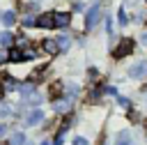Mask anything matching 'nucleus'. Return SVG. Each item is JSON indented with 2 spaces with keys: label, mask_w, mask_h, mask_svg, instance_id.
<instances>
[{
  "label": "nucleus",
  "mask_w": 147,
  "mask_h": 145,
  "mask_svg": "<svg viewBox=\"0 0 147 145\" xmlns=\"http://www.w3.org/2000/svg\"><path fill=\"white\" fill-rule=\"evenodd\" d=\"M131 51H133V39H122V41L115 46L113 55H115V58H124V55H129Z\"/></svg>",
  "instance_id": "obj_1"
},
{
  "label": "nucleus",
  "mask_w": 147,
  "mask_h": 145,
  "mask_svg": "<svg viewBox=\"0 0 147 145\" xmlns=\"http://www.w3.org/2000/svg\"><path fill=\"white\" fill-rule=\"evenodd\" d=\"M99 12H101V7H99V5H92V9H90L87 16H85V28H87V30L94 28V23L99 21Z\"/></svg>",
  "instance_id": "obj_2"
},
{
  "label": "nucleus",
  "mask_w": 147,
  "mask_h": 145,
  "mask_svg": "<svg viewBox=\"0 0 147 145\" xmlns=\"http://www.w3.org/2000/svg\"><path fill=\"white\" fill-rule=\"evenodd\" d=\"M53 23H55V28L69 25V14L67 12H53Z\"/></svg>",
  "instance_id": "obj_3"
},
{
  "label": "nucleus",
  "mask_w": 147,
  "mask_h": 145,
  "mask_svg": "<svg viewBox=\"0 0 147 145\" xmlns=\"http://www.w3.org/2000/svg\"><path fill=\"white\" fill-rule=\"evenodd\" d=\"M7 58H9V62H23V60H25V51L14 46V48L7 51Z\"/></svg>",
  "instance_id": "obj_4"
},
{
  "label": "nucleus",
  "mask_w": 147,
  "mask_h": 145,
  "mask_svg": "<svg viewBox=\"0 0 147 145\" xmlns=\"http://www.w3.org/2000/svg\"><path fill=\"white\" fill-rule=\"evenodd\" d=\"M41 120H44V113H41L39 108H34V110H30V113H28V117H25V124H28V127H32V124H39Z\"/></svg>",
  "instance_id": "obj_5"
},
{
  "label": "nucleus",
  "mask_w": 147,
  "mask_h": 145,
  "mask_svg": "<svg viewBox=\"0 0 147 145\" xmlns=\"http://www.w3.org/2000/svg\"><path fill=\"white\" fill-rule=\"evenodd\" d=\"M131 76H136V78H147V62L142 60V62L133 64V69H131Z\"/></svg>",
  "instance_id": "obj_6"
},
{
  "label": "nucleus",
  "mask_w": 147,
  "mask_h": 145,
  "mask_svg": "<svg viewBox=\"0 0 147 145\" xmlns=\"http://www.w3.org/2000/svg\"><path fill=\"white\" fill-rule=\"evenodd\" d=\"M37 25H39V28H55V23H53V12H51V14H41V16L37 18Z\"/></svg>",
  "instance_id": "obj_7"
},
{
  "label": "nucleus",
  "mask_w": 147,
  "mask_h": 145,
  "mask_svg": "<svg viewBox=\"0 0 147 145\" xmlns=\"http://www.w3.org/2000/svg\"><path fill=\"white\" fill-rule=\"evenodd\" d=\"M41 48L48 53V55H55L57 51H60V46H57V41H53V39H44V44H41Z\"/></svg>",
  "instance_id": "obj_8"
},
{
  "label": "nucleus",
  "mask_w": 147,
  "mask_h": 145,
  "mask_svg": "<svg viewBox=\"0 0 147 145\" xmlns=\"http://www.w3.org/2000/svg\"><path fill=\"white\" fill-rule=\"evenodd\" d=\"M69 104H71V99H57L55 101V110L57 113H67L69 110Z\"/></svg>",
  "instance_id": "obj_9"
},
{
  "label": "nucleus",
  "mask_w": 147,
  "mask_h": 145,
  "mask_svg": "<svg viewBox=\"0 0 147 145\" xmlns=\"http://www.w3.org/2000/svg\"><path fill=\"white\" fill-rule=\"evenodd\" d=\"M9 145H25V136H23V133H11Z\"/></svg>",
  "instance_id": "obj_10"
},
{
  "label": "nucleus",
  "mask_w": 147,
  "mask_h": 145,
  "mask_svg": "<svg viewBox=\"0 0 147 145\" xmlns=\"http://www.w3.org/2000/svg\"><path fill=\"white\" fill-rule=\"evenodd\" d=\"M117 145H133V143H131V133H129V131H122L119 138H117Z\"/></svg>",
  "instance_id": "obj_11"
},
{
  "label": "nucleus",
  "mask_w": 147,
  "mask_h": 145,
  "mask_svg": "<svg viewBox=\"0 0 147 145\" xmlns=\"http://www.w3.org/2000/svg\"><path fill=\"white\" fill-rule=\"evenodd\" d=\"M14 21H16V16H14V12H7V14L2 16V23H5V25H11Z\"/></svg>",
  "instance_id": "obj_12"
},
{
  "label": "nucleus",
  "mask_w": 147,
  "mask_h": 145,
  "mask_svg": "<svg viewBox=\"0 0 147 145\" xmlns=\"http://www.w3.org/2000/svg\"><path fill=\"white\" fill-rule=\"evenodd\" d=\"M0 41H2V46H9V44H11V32H5V35L0 37Z\"/></svg>",
  "instance_id": "obj_13"
},
{
  "label": "nucleus",
  "mask_w": 147,
  "mask_h": 145,
  "mask_svg": "<svg viewBox=\"0 0 147 145\" xmlns=\"http://www.w3.org/2000/svg\"><path fill=\"white\" fill-rule=\"evenodd\" d=\"M34 23H37V18H34V16H30V14L23 18V25H25V28H28V25H34Z\"/></svg>",
  "instance_id": "obj_14"
},
{
  "label": "nucleus",
  "mask_w": 147,
  "mask_h": 145,
  "mask_svg": "<svg viewBox=\"0 0 147 145\" xmlns=\"http://www.w3.org/2000/svg\"><path fill=\"white\" fill-rule=\"evenodd\" d=\"M2 87H5V90H16V83H14L11 78H7V81L2 83Z\"/></svg>",
  "instance_id": "obj_15"
},
{
  "label": "nucleus",
  "mask_w": 147,
  "mask_h": 145,
  "mask_svg": "<svg viewBox=\"0 0 147 145\" xmlns=\"http://www.w3.org/2000/svg\"><path fill=\"white\" fill-rule=\"evenodd\" d=\"M117 21H119V25H126V14H124L122 9L117 12Z\"/></svg>",
  "instance_id": "obj_16"
},
{
  "label": "nucleus",
  "mask_w": 147,
  "mask_h": 145,
  "mask_svg": "<svg viewBox=\"0 0 147 145\" xmlns=\"http://www.w3.org/2000/svg\"><path fill=\"white\" fill-rule=\"evenodd\" d=\"M57 46H60V48H67V46H69V37H60V39H57Z\"/></svg>",
  "instance_id": "obj_17"
},
{
  "label": "nucleus",
  "mask_w": 147,
  "mask_h": 145,
  "mask_svg": "<svg viewBox=\"0 0 147 145\" xmlns=\"http://www.w3.org/2000/svg\"><path fill=\"white\" fill-rule=\"evenodd\" d=\"M60 92H62V85H60V83H55V85L51 87V94H53V97H57Z\"/></svg>",
  "instance_id": "obj_18"
},
{
  "label": "nucleus",
  "mask_w": 147,
  "mask_h": 145,
  "mask_svg": "<svg viewBox=\"0 0 147 145\" xmlns=\"http://www.w3.org/2000/svg\"><path fill=\"white\" fill-rule=\"evenodd\" d=\"M74 145H87V140H85L83 136H76V138H74Z\"/></svg>",
  "instance_id": "obj_19"
},
{
  "label": "nucleus",
  "mask_w": 147,
  "mask_h": 145,
  "mask_svg": "<svg viewBox=\"0 0 147 145\" xmlns=\"http://www.w3.org/2000/svg\"><path fill=\"white\" fill-rule=\"evenodd\" d=\"M5 133H7V127H5V124H0V138H2Z\"/></svg>",
  "instance_id": "obj_20"
},
{
  "label": "nucleus",
  "mask_w": 147,
  "mask_h": 145,
  "mask_svg": "<svg viewBox=\"0 0 147 145\" xmlns=\"http://www.w3.org/2000/svg\"><path fill=\"white\" fill-rule=\"evenodd\" d=\"M41 145H55V143H51V140H46V143H41Z\"/></svg>",
  "instance_id": "obj_21"
},
{
  "label": "nucleus",
  "mask_w": 147,
  "mask_h": 145,
  "mask_svg": "<svg viewBox=\"0 0 147 145\" xmlns=\"http://www.w3.org/2000/svg\"><path fill=\"white\" fill-rule=\"evenodd\" d=\"M0 58H2V55H0Z\"/></svg>",
  "instance_id": "obj_22"
},
{
  "label": "nucleus",
  "mask_w": 147,
  "mask_h": 145,
  "mask_svg": "<svg viewBox=\"0 0 147 145\" xmlns=\"http://www.w3.org/2000/svg\"><path fill=\"white\" fill-rule=\"evenodd\" d=\"M0 145H2V143H0Z\"/></svg>",
  "instance_id": "obj_23"
}]
</instances>
